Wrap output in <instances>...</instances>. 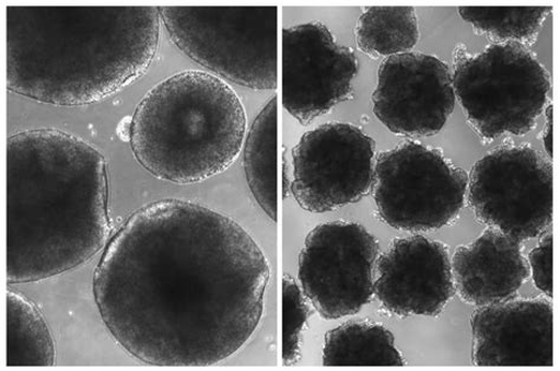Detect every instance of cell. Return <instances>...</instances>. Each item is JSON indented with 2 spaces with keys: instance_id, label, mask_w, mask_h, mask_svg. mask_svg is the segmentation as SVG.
<instances>
[{
  "instance_id": "cell-1",
  "label": "cell",
  "mask_w": 560,
  "mask_h": 371,
  "mask_svg": "<svg viewBox=\"0 0 560 371\" xmlns=\"http://www.w3.org/2000/svg\"><path fill=\"white\" fill-rule=\"evenodd\" d=\"M271 267L238 221L165 199L132 213L93 279L98 313L127 352L158 367H210L237 353L264 314Z\"/></svg>"
},
{
  "instance_id": "cell-2",
  "label": "cell",
  "mask_w": 560,
  "mask_h": 371,
  "mask_svg": "<svg viewBox=\"0 0 560 371\" xmlns=\"http://www.w3.org/2000/svg\"><path fill=\"white\" fill-rule=\"evenodd\" d=\"M110 233L107 160L97 148L52 128L8 139L9 285L78 269L107 246Z\"/></svg>"
},
{
  "instance_id": "cell-3",
  "label": "cell",
  "mask_w": 560,
  "mask_h": 371,
  "mask_svg": "<svg viewBox=\"0 0 560 371\" xmlns=\"http://www.w3.org/2000/svg\"><path fill=\"white\" fill-rule=\"evenodd\" d=\"M160 23L153 7L9 5L8 89L62 107L106 100L150 69Z\"/></svg>"
},
{
  "instance_id": "cell-4",
  "label": "cell",
  "mask_w": 560,
  "mask_h": 371,
  "mask_svg": "<svg viewBox=\"0 0 560 371\" xmlns=\"http://www.w3.org/2000/svg\"><path fill=\"white\" fill-rule=\"evenodd\" d=\"M246 128L243 101L230 84L214 73L186 70L143 96L130 118L129 143L158 179L191 185L233 165Z\"/></svg>"
},
{
  "instance_id": "cell-5",
  "label": "cell",
  "mask_w": 560,
  "mask_h": 371,
  "mask_svg": "<svg viewBox=\"0 0 560 371\" xmlns=\"http://www.w3.org/2000/svg\"><path fill=\"white\" fill-rule=\"evenodd\" d=\"M277 7L159 8L171 39L186 56L255 91L278 85Z\"/></svg>"
},
{
  "instance_id": "cell-6",
  "label": "cell",
  "mask_w": 560,
  "mask_h": 371,
  "mask_svg": "<svg viewBox=\"0 0 560 371\" xmlns=\"http://www.w3.org/2000/svg\"><path fill=\"white\" fill-rule=\"evenodd\" d=\"M452 76L467 121L485 141L525 136L537 126L551 91L549 72L518 43H495L474 55L459 46Z\"/></svg>"
},
{
  "instance_id": "cell-7",
  "label": "cell",
  "mask_w": 560,
  "mask_h": 371,
  "mask_svg": "<svg viewBox=\"0 0 560 371\" xmlns=\"http://www.w3.org/2000/svg\"><path fill=\"white\" fill-rule=\"evenodd\" d=\"M467 186V173L444 153L405 141L377 156L373 184L376 213L395 230H440L460 217Z\"/></svg>"
},
{
  "instance_id": "cell-8",
  "label": "cell",
  "mask_w": 560,
  "mask_h": 371,
  "mask_svg": "<svg viewBox=\"0 0 560 371\" xmlns=\"http://www.w3.org/2000/svg\"><path fill=\"white\" fill-rule=\"evenodd\" d=\"M466 197L482 225L536 239L552 222V163L529 144L497 147L471 170Z\"/></svg>"
},
{
  "instance_id": "cell-9",
  "label": "cell",
  "mask_w": 560,
  "mask_h": 371,
  "mask_svg": "<svg viewBox=\"0 0 560 371\" xmlns=\"http://www.w3.org/2000/svg\"><path fill=\"white\" fill-rule=\"evenodd\" d=\"M378 255L377 240L358 222L330 221L307 234L299 277L324 320L357 315L372 302Z\"/></svg>"
},
{
  "instance_id": "cell-10",
  "label": "cell",
  "mask_w": 560,
  "mask_h": 371,
  "mask_svg": "<svg viewBox=\"0 0 560 371\" xmlns=\"http://www.w3.org/2000/svg\"><path fill=\"white\" fill-rule=\"evenodd\" d=\"M376 143L359 127L331 123L304 134L292 151L291 193L303 210L359 202L374 184Z\"/></svg>"
},
{
  "instance_id": "cell-11",
  "label": "cell",
  "mask_w": 560,
  "mask_h": 371,
  "mask_svg": "<svg viewBox=\"0 0 560 371\" xmlns=\"http://www.w3.org/2000/svg\"><path fill=\"white\" fill-rule=\"evenodd\" d=\"M359 58L320 22L283 30V106L303 126L351 94Z\"/></svg>"
},
{
  "instance_id": "cell-12",
  "label": "cell",
  "mask_w": 560,
  "mask_h": 371,
  "mask_svg": "<svg viewBox=\"0 0 560 371\" xmlns=\"http://www.w3.org/2000/svg\"><path fill=\"white\" fill-rule=\"evenodd\" d=\"M450 67L421 53L388 57L380 66L374 114L395 136L433 137L455 107Z\"/></svg>"
},
{
  "instance_id": "cell-13",
  "label": "cell",
  "mask_w": 560,
  "mask_h": 371,
  "mask_svg": "<svg viewBox=\"0 0 560 371\" xmlns=\"http://www.w3.org/2000/svg\"><path fill=\"white\" fill-rule=\"evenodd\" d=\"M374 293L390 315L436 317L455 294L450 248L411 235L395 240L377 258Z\"/></svg>"
},
{
  "instance_id": "cell-14",
  "label": "cell",
  "mask_w": 560,
  "mask_h": 371,
  "mask_svg": "<svg viewBox=\"0 0 560 371\" xmlns=\"http://www.w3.org/2000/svg\"><path fill=\"white\" fill-rule=\"evenodd\" d=\"M470 325L475 366H553V309L541 297L480 306Z\"/></svg>"
},
{
  "instance_id": "cell-15",
  "label": "cell",
  "mask_w": 560,
  "mask_h": 371,
  "mask_svg": "<svg viewBox=\"0 0 560 371\" xmlns=\"http://www.w3.org/2000/svg\"><path fill=\"white\" fill-rule=\"evenodd\" d=\"M452 271L462 299L479 308L513 299L530 275L523 243L492 228L456 248Z\"/></svg>"
},
{
  "instance_id": "cell-16",
  "label": "cell",
  "mask_w": 560,
  "mask_h": 371,
  "mask_svg": "<svg viewBox=\"0 0 560 371\" xmlns=\"http://www.w3.org/2000/svg\"><path fill=\"white\" fill-rule=\"evenodd\" d=\"M394 335L385 325L370 321H349L326 335L323 366L402 367Z\"/></svg>"
},
{
  "instance_id": "cell-17",
  "label": "cell",
  "mask_w": 560,
  "mask_h": 371,
  "mask_svg": "<svg viewBox=\"0 0 560 371\" xmlns=\"http://www.w3.org/2000/svg\"><path fill=\"white\" fill-rule=\"evenodd\" d=\"M278 96H271L249 128L244 146V170L260 209L277 222Z\"/></svg>"
},
{
  "instance_id": "cell-18",
  "label": "cell",
  "mask_w": 560,
  "mask_h": 371,
  "mask_svg": "<svg viewBox=\"0 0 560 371\" xmlns=\"http://www.w3.org/2000/svg\"><path fill=\"white\" fill-rule=\"evenodd\" d=\"M7 302V366H54V337L39 310L24 294L11 289L8 290Z\"/></svg>"
},
{
  "instance_id": "cell-19",
  "label": "cell",
  "mask_w": 560,
  "mask_h": 371,
  "mask_svg": "<svg viewBox=\"0 0 560 371\" xmlns=\"http://www.w3.org/2000/svg\"><path fill=\"white\" fill-rule=\"evenodd\" d=\"M419 38L415 8H368L357 27L359 49L375 59L411 53Z\"/></svg>"
},
{
  "instance_id": "cell-20",
  "label": "cell",
  "mask_w": 560,
  "mask_h": 371,
  "mask_svg": "<svg viewBox=\"0 0 560 371\" xmlns=\"http://www.w3.org/2000/svg\"><path fill=\"white\" fill-rule=\"evenodd\" d=\"M552 12L545 8H460L459 14L480 35L497 43L533 46L542 23Z\"/></svg>"
},
{
  "instance_id": "cell-21",
  "label": "cell",
  "mask_w": 560,
  "mask_h": 371,
  "mask_svg": "<svg viewBox=\"0 0 560 371\" xmlns=\"http://www.w3.org/2000/svg\"><path fill=\"white\" fill-rule=\"evenodd\" d=\"M308 315L304 295L291 277L283 280V362L298 363L301 359L302 334Z\"/></svg>"
},
{
  "instance_id": "cell-22",
  "label": "cell",
  "mask_w": 560,
  "mask_h": 371,
  "mask_svg": "<svg viewBox=\"0 0 560 371\" xmlns=\"http://www.w3.org/2000/svg\"><path fill=\"white\" fill-rule=\"evenodd\" d=\"M529 270L534 274L536 287L547 294L553 295V236L552 233L542 235L539 246L529 252Z\"/></svg>"
},
{
  "instance_id": "cell-23",
  "label": "cell",
  "mask_w": 560,
  "mask_h": 371,
  "mask_svg": "<svg viewBox=\"0 0 560 371\" xmlns=\"http://www.w3.org/2000/svg\"><path fill=\"white\" fill-rule=\"evenodd\" d=\"M547 118L548 123L544 127L542 131V143L545 147V151L548 152L549 158H553V107L549 106L547 109Z\"/></svg>"
},
{
  "instance_id": "cell-24",
  "label": "cell",
  "mask_w": 560,
  "mask_h": 371,
  "mask_svg": "<svg viewBox=\"0 0 560 371\" xmlns=\"http://www.w3.org/2000/svg\"><path fill=\"white\" fill-rule=\"evenodd\" d=\"M288 150L285 148L284 154H283V196L284 199H288L291 192V183H290V175H289V163H288V156H287Z\"/></svg>"
}]
</instances>
